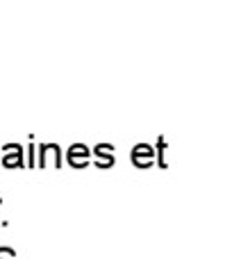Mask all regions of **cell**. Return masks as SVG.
I'll return each instance as SVG.
<instances>
[{
	"label": "cell",
	"instance_id": "6da1fadb",
	"mask_svg": "<svg viewBox=\"0 0 250 259\" xmlns=\"http://www.w3.org/2000/svg\"><path fill=\"white\" fill-rule=\"evenodd\" d=\"M39 166L41 168H59L62 166V148L57 143H44L39 146Z\"/></svg>",
	"mask_w": 250,
	"mask_h": 259
},
{
	"label": "cell",
	"instance_id": "7a4b0ae2",
	"mask_svg": "<svg viewBox=\"0 0 250 259\" xmlns=\"http://www.w3.org/2000/svg\"><path fill=\"white\" fill-rule=\"evenodd\" d=\"M3 164L7 168H21L23 166V148L18 143H7L3 146Z\"/></svg>",
	"mask_w": 250,
	"mask_h": 259
},
{
	"label": "cell",
	"instance_id": "3957f363",
	"mask_svg": "<svg viewBox=\"0 0 250 259\" xmlns=\"http://www.w3.org/2000/svg\"><path fill=\"white\" fill-rule=\"evenodd\" d=\"M68 164H73L75 168H82V166L89 164V157H91V150L85 146V143H73L68 148Z\"/></svg>",
	"mask_w": 250,
	"mask_h": 259
},
{
	"label": "cell",
	"instance_id": "277c9868",
	"mask_svg": "<svg viewBox=\"0 0 250 259\" xmlns=\"http://www.w3.org/2000/svg\"><path fill=\"white\" fill-rule=\"evenodd\" d=\"M152 157H155L152 146H148V143H139V146H134L132 161L139 166V168H148V166H152Z\"/></svg>",
	"mask_w": 250,
	"mask_h": 259
},
{
	"label": "cell",
	"instance_id": "5b68a950",
	"mask_svg": "<svg viewBox=\"0 0 250 259\" xmlns=\"http://www.w3.org/2000/svg\"><path fill=\"white\" fill-rule=\"evenodd\" d=\"M91 152L98 157V164H96L98 168H109V166L114 164V146L112 143H98Z\"/></svg>",
	"mask_w": 250,
	"mask_h": 259
},
{
	"label": "cell",
	"instance_id": "8992f818",
	"mask_svg": "<svg viewBox=\"0 0 250 259\" xmlns=\"http://www.w3.org/2000/svg\"><path fill=\"white\" fill-rule=\"evenodd\" d=\"M34 164H36V148L34 143H30L27 146V168H34Z\"/></svg>",
	"mask_w": 250,
	"mask_h": 259
},
{
	"label": "cell",
	"instance_id": "52a82bcc",
	"mask_svg": "<svg viewBox=\"0 0 250 259\" xmlns=\"http://www.w3.org/2000/svg\"><path fill=\"white\" fill-rule=\"evenodd\" d=\"M0 255H9V257H16V252L12 248H0Z\"/></svg>",
	"mask_w": 250,
	"mask_h": 259
},
{
	"label": "cell",
	"instance_id": "ba28073f",
	"mask_svg": "<svg viewBox=\"0 0 250 259\" xmlns=\"http://www.w3.org/2000/svg\"><path fill=\"white\" fill-rule=\"evenodd\" d=\"M0 202H3V198H0Z\"/></svg>",
	"mask_w": 250,
	"mask_h": 259
}]
</instances>
